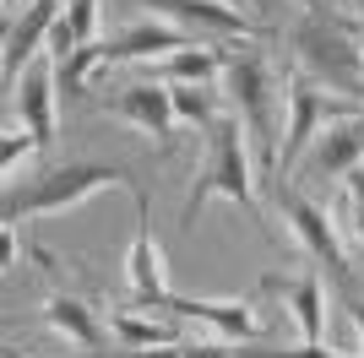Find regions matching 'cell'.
Here are the masks:
<instances>
[{
    "mask_svg": "<svg viewBox=\"0 0 364 358\" xmlns=\"http://www.w3.org/2000/svg\"><path fill=\"white\" fill-rule=\"evenodd\" d=\"M136 6H152L158 16H168L185 33H213V38H240V44L261 38L256 22L240 6H223V0H136Z\"/></svg>",
    "mask_w": 364,
    "mask_h": 358,
    "instance_id": "obj_8",
    "label": "cell"
},
{
    "mask_svg": "<svg viewBox=\"0 0 364 358\" xmlns=\"http://www.w3.org/2000/svg\"><path fill=\"white\" fill-rule=\"evenodd\" d=\"M359 33H364V22L337 16L326 0L310 6V11L289 28V49H294L299 76H310V82L326 87V92H348V98H359V92H364V49H359Z\"/></svg>",
    "mask_w": 364,
    "mask_h": 358,
    "instance_id": "obj_1",
    "label": "cell"
},
{
    "mask_svg": "<svg viewBox=\"0 0 364 358\" xmlns=\"http://www.w3.org/2000/svg\"><path fill=\"white\" fill-rule=\"evenodd\" d=\"M0 261L16 266V228H6V239H0Z\"/></svg>",
    "mask_w": 364,
    "mask_h": 358,
    "instance_id": "obj_26",
    "label": "cell"
},
{
    "mask_svg": "<svg viewBox=\"0 0 364 358\" xmlns=\"http://www.w3.org/2000/svg\"><path fill=\"white\" fill-rule=\"evenodd\" d=\"M71 0H33L22 16H11V28H6V49H0V71H6V87L22 82V65H28L38 49H49V33L55 22L65 16Z\"/></svg>",
    "mask_w": 364,
    "mask_h": 358,
    "instance_id": "obj_9",
    "label": "cell"
},
{
    "mask_svg": "<svg viewBox=\"0 0 364 358\" xmlns=\"http://www.w3.org/2000/svg\"><path fill=\"white\" fill-rule=\"evenodd\" d=\"M164 315H174V320H201V326H213L228 342H250V337H256V315H250V304H240V298H185V293H174L164 304Z\"/></svg>",
    "mask_w": 364,
    "mask_h": 358,
    "instance_id": "obj_15",
    "label": "cell"
},
{
    "mask_svg": "<svg viewBox=\"0 0 364 358\" xmlns=\"http://www.w3.org/2000/svg\"><path fill=\"white\" fill-rule=\"evenodd\" d=\"M109 331L125 353H152V347H174V326L168 320H147L136 310H114L109 315Z\"/></svg>",
    "mask_w": 364,
    "mask_h": 358,
    "instance_id": "obj_18",
    "label": "cell"
},
{
    "mask_svg": "<svg viewBox=\"0 0 364 358\" xmlns=\"http://www.w3.org/2000/svg\"><path fill=\"white\" fill-rule=\"evenodd\" d=\"M33 152H38V141H33V136H22V131H11L6 141H0V163H6V174H16V163H22V158H33Z\"/></svg>",
    "mask_w": 364,
    "mask_h": 358,
    "instance_id": "obj_22",
    "label": "cell"
},
{
    "mask_svg": "<svg viewBox=\"0 0 364 358\" xmlns=\"http://www.w3.org/2000/svg\"><path fill=\"white\" fill-rule=\"evenodd\" d=\"M343 223H348V228H353V239L364 244V207L353 201V195H348V207H343Z\"/></svg>",
    "mask_w": 364,
    "mask_h": 358,
    "instance_id": "obj_24",
    "label": "cell"
},
{
    "mask_svg": "<svg viewBox=\"0 0 364 358\" xmlns=\"http://www.w3.org/2000/svg\"><path fill=\"white\" fill-rule=\"evenodd\" d=\"M359 49H364V33H359Z\"/></svg>",
    "mask_w": 364,
    "mask_h": 358,
    "instance_id": "obj_28",
    "label": "cell"
},
{
    "mask_svg": "<svg viewBox=\"0 0 364 358\" xmlns=\"http://www.w3.org/2000/svg\"><path fill=\"white\" fill-rule=\"evenodd\" d=\"M223 82H228V98H234V114H240V125H245L250 158H256L261 174L277 185V98H283V92H277L272 60L261 55L256 44L228 49Z\"/></svg>",
    "mask_w": 364,
    "mask_h": 358,
    "instance_id": "obj_2",
    "label": "cell"
},
{
    "mask_svg": "<svg viewBox=\"0 0 364 358\" xmlns=\"http://www.w3.org/2000/svg\"><path fill=\"white\" fill-rule=\"evenodd\" d=\"M359 158H364V114L337 119V125H326V131L310 141V152H304V179H343L348 168H359Z\"/></svg>",
    "mask_w": 364,
    "mask_h": 358,
    "instance_id": "obj_13",
    "label": "cell"
},
{
    "mask_svg": "<svg viewBox=\"0 0 364 358\" xmlns=\"http://www.w3.org/2000/svg\"><path fill=\"white\" fill-rule=\"evenodd\" d=\"M168 92H174V114H180L185 125H201V131H207L218 119V104H213L207 87H168Z\"/></svg>",
    "mask_w": 364,
    "mask_h": 358,
    "instance_id": "obj_20",
    "label": "cell"
},
{
    "mask_svg": "<svg viewBox=\"0 0 364 358\" xmlns=\"http://www.w3.org/2000/svg\"><path fill=\"white\" fill-rule=\"evenodd\" d=\"M272 195H277V212L289 217L294 239L304 244V255L326 266V283H332V293H337V298L359 293V288H353V271H348V255H343V239H337V228H332V217H326L316 201H304L294 185H272Z\"/></svg>",
    "mask_w": 364,
    "mask_h": 358,
    "instance_id": "obj_6",
    "label": "cell"
},
{
    "mask_svg": "<svg viewBox=\"0 0 364 358\" xmlns=\"http://www.w3.org/2000/svg\"><path fill=\"white\" fill-rule=\"evenodd\" d=\"M104 114L125 119V125H136L141 136H158V141H168V131L180 125V114H174V92H168L164 82H131V87H120L104 104Z\"/></svg>",
    "mask_w": 364,
    "mask_h": 358,
    "instance_id": "obj_10",
    "label": "cell"
},
{
    "mask_svg": "<svg viewBox=\"0 0 364 358\" xmlns=\"http://www.w3.org/2000/svg\"><path fill=\"white\" fill-rule=\"evenodd\" d=\"M223 49L213 44H191L180 49V55H168V60H152V65H141L147 71V82H164V87H207L213 76H223Z\"/></svg>",
    "mask_w": 364,
    "mask_h": 358,
    "instance_id": "obj_16",
    "label": "cell"
},
{
    "mask_svg": "<svg viewBox=\"0 0 364 358\" xmlns=\"http://www.w3.org/2000/svg\"><path fill=\"white\" fill-rule=\"evenodd\" d=\"M120 179H125V168L76 158V163L44 168L38 179H22V185L11 179V185H6V201H0V217H6V228H16L22 217H55V212H71V207H82L87 195L120 185Z\"/></svg>",
    "mask_w": 364,
    "mask_h": 358,
    "instance_id": "obj_4",
    "label": "cell"
},
{
    "mask_svg": "<svg viewBox=\"0 0 364 358\" xmlns=\"http://www.w3.org/2000/svg\"><path fill=\"white\" fill-rule=\"evenodd\" d=\"M343 310H348L353 331H359V353H364V298H359V293H348V298H343Z\"/></svg>",
    "mask_w": 364,
    "mask_h": 358,
    "instance_id": "obj_23",
    "label": "cell"
},
{
    "mask_svg": "<svg viewBox=\"0 0 364 358\" xmlns=\"http://www.w3.org/2000/svg\"><path fill=\"white\" fill-rule=\"evenodd\" d=\"M44 326L49 331H60L65 342H76V347H87V353H98L104 347V320L82 304V298H71V293H49V304H44Z\"/></svg>",
    "mask_w": 364,
    "mask_h": 358,
    "instance_id": "obj_17",
    "label": "cell"
},
{
    "mask_svg": "<svg viewBox=\"0 0 364 358\" xmlns=\"http://www.w3.org/2000/svg\"><path fill=\"white\" fill-rule=\"evenodd\" d=\"M353 6H364V0H353Z\"/></svg>",
    "mask_w": 364,
    "mask_h": 358,
    "instance_id": "obj_29",
    "label": "cell"
},
{
    "mask_svg": "<svg viewBox=\"0 0 364 358\" xmlns=\"http://www.w3.org/2000/svg\"><path fill=\"white\" fill-rule=\"evenodd\" d=\"M60 28L71 33L76 44H92V28H98V0H71L60 16Z\"/></svg>",
    "mask_w": 364,
    "mask_h": 358,
    "instance_id": "obj_21",
    "label": "cell"
},
{
    "mask_svg": "<svg viewBox=\"0 0 364 358\" xmlns=\"http://www.w3.org/2000/svg\"><path fill=\"white\" fill-rule=\"evenodd\" d=\"M283 98H289V141H283V152H277V185L289 179V168L299 163L304 152H310V141H316L326 125L364 114V104H353V98H337V92L316 87V82H310V76H299V71L283 82Z\"/></svg>",
    "mask_w": 364,
    "mask_h": 358,
    "instance_id": "obj_5",
    "label": "cell"
},
{
    "mask_svg": "<svg viewBox=\"0 0 364 358\" xmlns=\"http://www.w3.org/2000/svg\"><path fill=\"white\" fill-rule=\"evenodd\" d=\"M104 65V44H76L65 60H55V82H60V98H82L87 92V76Z\"/></svg>",
    "mask_w": 364,
    "mask_h": 358,
    "instance_id": "obj_19",
    "label": "cell"
},
{
    "mask_svg": "<svg viewBox=\"0 0 364 358\" xmlns=\"http://www.w3.org/2000/svg\"><path fill=\"white\" fill-rule=\"evenodd\" d=\"M136 212H141V228H136V239H131V250H125L131 304H136V310H164L174 293H168V277H164V255H158V244H152V207H147L141 190H136Z\"/></svg>",
    "mask_w": 364,
    "mask_h": 358,
    "instance_id": "obj_7",
    "label": "cell"
},
{
    "mask_svg": "<svg viewBox=\"0 0 364 358\" xmlns=\"http://www.w3.org/2000/svg\"><path fill=\"white\" fill-rule=\"evenodd\" d=\"M223 195V201H240L245 212H256V185H250V141H245L240 114H218L207 125V152L196 163V179H191V195L180 207V228H196L201 207Z\"/></svg>",
    "mask_w": 364,
    "mask_h": 358,
    "instance_id": "obj_3",
    "label": "cell"
},
{
    "mask_svg": "<svg viewBox=\"0 0 364 358\" xmlns=\"http://www.w3.org/2000/svg\"><path fill=\"white\" fill-rule=\"evenodd\" d=\"M11 104H16V119L28 125V136L38 141V152L55 147V104H60V82H55V65H28L22 82L11 87Z\"/></svg>",
    "mask_w": 364,
    "mask_h": 358,
    "instance_id": "obj_12",
    "label": "cell"
},
{
    "mask_svg": "<svg viewBox=\"0 0 364 358\" xmlns=\"http://www.w3.org/2000/svg\"><path fill=\"white\" fill-rule=\"evenodd\" d=\"M191 44H196V33L174 28V22H136L120 38H104V65H152V60H168Z\"/></svg>",
    "mask_w": 364,
    "mask_h": 358,
    "instance_id": "obj_11",
    "label": "cell"
},
{
    "mask_svg": "<svg viewBox=\"0 0 364 358\" xmlns=\"http://www.w3.org/2000/svg\"><path fill=\"white\" fill-rule=\"evenodd\" d=\"M299 6H304V11H310V6H321V0H299Z\"/></svg>",
    "mask_w": 364,
    "mask_h": 358,
    "instance_id": "obj_27",
    "label": "cell"
},
{
    "mask_svg": "<svg viewBox=\"0 0 364 358\" xmlns=\"http://www.w3.org/2000/svg\"><path fill=\"white\" fill-rule=\"evenodd\" d=\"M261 293H277L299 320L304 342H321L326 337V288H321V271H299V277H261Z\"/></svg>",
    "mask_w": 364,
    "mask_h": 358,
    "instance_id": "obj_14",
    "label": "cell"
},
{
    "mask_svg": "<svg viewBox=\"0 0 364 358\" xmlns=\"http://www.w3.org/2000/svg\"><path fill=\"white\" fill-rule=\"evenodd\" d=\"M343 179H348V195H353V201H359V207H364V168H348V174H343Z\"/></svg>",
    "mask_w": 364,
    "mask_h": 358,
    "instance_id": "obj_25",
    "label": "cell"
}]
</instances>
